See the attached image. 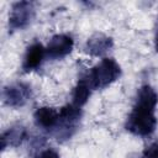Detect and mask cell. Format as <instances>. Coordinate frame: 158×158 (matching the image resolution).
Returning a JSON list of instances; mask_svg holds the SVG:
<instances>
[{
	"label": "cell",
	"instance_id": "13",
	"mask_svg": "<svg viewBox=\"0 0 158 158\" xmlns=\"http://www.w3.org/2000/svg\"><path fill=\"white\" fill-rule=\"evenodd\" d=\"M35 158H60V157L54 149L48 148V149H44V151L40 152Z\"/></svg>",
	"mask_w": 158,
	"mask_h": 158
},
{
	"label": "cell",
	"instance_id": "11",
	"mask_svg": "<svg viewBox=\"0 0 158 158\" xmlns=\"http://www.w3.org/2000/svg\"><path fill=\"white\" fill-rule=\"evenodd\" d=\"M91 90H93V88L89 83V79H88L86 74L80 77V79L78 80V84L75 85V88L73 90L72 104L78 106V107H81L83 105H85L86 101L89 100Z\"/></svg>",
	"mask_w": 158,
	"mask_h": 158
},
{
	"label": "cell",
	"instance_id": "4",
	"mask_svg": "<svg viewBox=\"0 0 158 158\" xmlns=\"http://www.w3.org/2000/svg\"><path fill=\"white\" fill-rule=\"evenodd\" d=\"M35 15V7L31 1H17L12 5L9 15V30L16 31L25 28Z\"/></svg>",
	"mask_w": 158,
	"mask_h": 158
},
{
	"label": "cell",
	"instance_id": "12",
	"mask_svg": "<svg viewBox=\"0 0 158 158\" xmlns=\"http://www.w3.org/2000/svg\"><path fill=\"white\" fill-rule=\"evenodd\" d=\"M142 158H158V141L147 146L142 153Z\"/></svg>",
	"mask_w": 158,
	"mask_h": 158
},
{
	"label": "cell",
	"instance_id": "1",
	"mask_svg": "<svg viewBox=\"0 0 158 158\" xmlns=\"http://www.w3.org/2000/svg\"><path fill=\"white\" fill-rule=\"evenodd\" d=\"M158 104V94L151 85H142L137 93L136 102L127 117L126 130L135 136L147 137L152 135L157 127L156 106Z\"/></svg>",
	"mask_w": 158,
	"mask_h": 158
},
{
	"label": "cell",
	"instance_id": "2",
	"mask_svg": "<svg viewBox=\"0 0 158 158\" xmlns=\"http://www.w3.org/2000/svg\"><path fill=\"white\" fill-rule=\"evenodd\" d=\"M121 75V67L114 58H104L86 73L93 89H104Z\"/></svg>",
	"mask_w": 158,
	"mask_h": 158
},
{
	"label": "cell",
	"instance_id": "5",
	"mask_svg": "<svg viewBox=\"0 0 158 158\" xmlns=\"http://www.w3.org/2000/svg\"><path fill=\"white\" fill-rule=\"evenodd\" d=\"M31 98V88L25 83H14L2 90L4 104L10 107H21Z\"/></svg>",
	"mask_w": 158,
	"mask_h": 158
},
{
	"label": "cell",
	"instance_id": "8",
	"mask_svg": "<svg viewBox=\"0 0 158 158\" xmlns=\"http://www.w3.org/2000/svg\"><path fill=\"white\" fill-rule=\"evenodd\" d=\"M112 44H114V41L111 37L98 32L88 38L85 43V51L93 57H100L105 54L107 51H110Z\"/></svg>",
	"mask_w": 158,
	"mask_h": 158
},
{
	"label": "cell",
	"instance_id": "7",
	"mask_svg": "<svg viewBox=\"0 0 158 158\" xmlns=\"http://www.w3.org/2000/svg\"><path fill=\"white\" fill-rule=\"evenodd\" d=\"M33 118L37 127L48 132H53L59 118V111L49 106H42L35 111Z\"/></svg>",
	"mask_w": 158,
	"mask_h": 158
},
{
	"label": "cell",
	"instance_id": "6",
	"mask_svg": "<svg viewBox=\"0 0 158 158\" xmlns=\"http://www.w3.org/2000/svg\"><path fill=\"white\" fill-rule=\"evenodd\" d=\"M73 46L74 41L70 36L64 33L54 35L46 48V54L51 59H62L73 51Z\"/></svg>",
	"mask_w": 158,
	"mask_h": 158
},
{
	"label": "cell",
	"instance_id": "3",
	"mask_svg": "<svg viewBox=\"0 0 158 158\" xmlns=\"http://www.w3.org/2000/svg\"><path fill=\"white\" fill-rule=\"evenodd\" d=\"M81 117V107L73 104H68L59 110V118L53 135L58 141H64L72 137L75 132Z\"/></svg>",
	"mask_w": 158,
	"mask_h": 158
},
{
	"label": "cell",
	"instance_id": "14",
	"mask_svg": "<svg viewBox=\"0 0 158 158\" xmlns=\"http://www.w3.org/2000/svg\"><path fill=\"white\" fill-rule=\"evenodd\" d=\"M154 46H156V51L158 52V28H157V33H156V40H154Z\"/></svg>",
	"mask_w": 158,
	"mask_h": 158
},
{
	"label": "cell",
	"instance_id": "9",
	"mask_svg": "<svg viewBox=\"0 0 158 158\" xmlns=\"http://www.w3.org/2000/svg\"><path fill=\"white\" fill-rule=\"evenodd\" d=\"M44 54H46V49L40 42H35L31 46H28L26 54L23 57V60H22L23 72L28 73V72L37 69L42 64Z\"/></svg>",
	"mask_w": 158,
	"mask_h": 158
},
{
	"label": "cell",
	"instance_id": "10",
	"mask_svg": "<svg viewBox=\"0 0 158 158\" xmlns=\"http://www.w3.org/2000/svg\"><path fill=\"white\" fill-rule=\"evenodd\" d=\"M27 137V131L23 126H12L5 132H2L1 139V149L6 147H17L20 146Z\"/></svg>",
	"mask_w": 158,
	"mask_h": 158
}]
</instances>
